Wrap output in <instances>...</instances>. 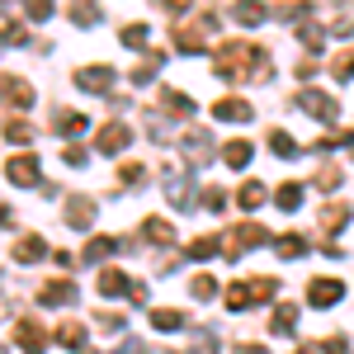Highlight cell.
Returning a JSON list of instances; mask_svg holds the SVG:
<instances>
[{
  "label": "cell",
  "mask_w": 354,
  "mask_h": 354,
  "mask_svg": "<svg viewBox=\"0 0 354 354\" xmlns=\"http://www.w3.org/2000/svg\"><path fill=\"white\" fill-rule=\"evenodd\" d=\"M265 62H270V53L255 48V43H227L218 53V62H213V71L222 81H270L274 71Z\"/></svg>",
  "instance_id": "obj_1"
},
{
  "label": "cell",
  "mask_w": 354,
  "mask_h": 354,
  "mask_svg": "<svg viewBox=\"0 0 354 354\" xmlns=\"http://www.w3.org/2000/svg\"><path fill=\"white\" fill-rule=\"evenodd\" d=\"M255 245H270V232H265L260 222H241V227H232V232L222 236V255H227V260H241L245 250H255Z\"/></svg>",
  "instance_id": "obj_2"
},
{
  "label": "cell",
  "mask_w": 354,
  "mask_h": 354,
  "mask_svg": "<svg viewBox=\"0 0 354 354\" xmlns=\"http://www.w3.org/2000/svg\"><path fill=\"white\" fill-rule=\"evenodd\" d=\"M133 147V128L128 123H104L100 133H95V151H104V156H118V151H128Z\"/></svg>",
  "instance_id": "obj_3"
},
{
  "label": "cell",
  "mask_w": 354,
  "mask_h": 354,
  "mask_svg": "<svg viewBox=\"0 0 354 354\" xmlns=\"http://www.w3.org/2000/svg\"><path fill=\"white\" fill-rule=\"evenodd\" d=\"M15 345H19L24 354H43L48 350V330H43V322L19 317V322H15Z\"/></svg>",
  "instance_id": "obj_4"
},
{
  "label": "cell",
  "mask_w": 354,
  "mask_h": 354,
  "mask_svg": "<svg viewBox=\"0 0 354 354\" xmlns=\"http://www.w3.org/2000/svg\"><path fill=\"white\" fill-rule=\"evenodd\" d=\"M340 298H345V283H340V279H312V283H307V302L322 307V312L335 307Z\"/></svg>",
  "instance_id": "obj_5"
},
{
  "label": "cell",
  "mask_w": 354,
  "mask_h": 354,
  "mask_svg": "<svg viewBox=\"0 0 354 354\" xmlns=\"http://www.w3.org/2000/svg\"><path fill=\"white\" fill-rule=\"evenodd\" d=\"M298 109L302 113H312V118H335V113H340V104H335V100H330V95H322V90H302L298 95Z\"/></svg>",
  "instance_id": "obj_6"
},
{
  "label": "cell",
  "mask_w": 354,
  "mask_h": 354,
  "mask_svg": "<svg viewBox=\"0 0 354 354\" xmlns=\"http://www.w3.org/2000/svg\"><path fill=\"white\" fill-rule=\"evenodd\" d=\"M38 302H43V307H71V302H76V283H71V279H53V283L38 288Z\"/></svg>",
  "instance_id": "obj_7"
},
{
  "label": "cell",
  "mask_w": 354,
  "mask_h": 354,
  "mask_svg": "<svg viewBox=\"0 0 354 354\" xmlns=\"http://www.w3.org/2000/svg\"><path fill=\"white\" fill-rule=\"evenodd\" d=\"M5 175L19 185V189H28V185H38V175H43V165H38V156H15V161L5 165Z\"/></svg>",
  "instance_id": "obj_8"
},
{
  "label": "cell",
  "mask_w": 354,
  "mask_h": 354,
  "mask_svg": "<svg viewBox=\"0 0 354 354\" xmlns=\"http://www.w3.org/2000/svg\"><path fill=\"white\" fill-rule=\"evenodd\" d=\"M62 218H66V227H90V222H95V198L71 194V198H66V208H62Z\"/></svg>",
  "instance_id": "obj_9"
},
{
  "label": "cell",
  "mask_w": 354,
  "mask_h": 354,
  "mask_svg": "<svg viewBox=\"0 0 354 354\" xmlns=\"http://www.w3.org/2000/svg\"><path fill=\"white\" fill-rule=\"evenodd\" d=\"M76 85L90 90V95H104V90H113V71L109 66H81L76 71Z\"/></svg>",
  "instance_id": "obj_10"
},
{
  "label": "cell",
  "mask_w": 354,
  "mask_h": 354,
  "mask_svg": "<svg viewBox=\"0 0 354 354\" xmlns=\"http://www.w3.org/2000/svg\"><path fill=\"white\" fill-rule=\"evenodd\" d=\"M213 118L218 123H250L255 118V104H245V100H218L213 104Z\"/></svg>",
  "instance_id": "obj_11"
},
{
  "label": "cell",
  "mask_w": 354,
  "mask_h": 354,
  "mask_svg": "<svg viewBox=\"0 0 354 354\" xmlns=\"http://www.w3.org/2000/svg\"><path fill=\"white\" fill-rule=\"evenodd\" d=\"M0 100H5V104L28 109V104H33V85H28V81H15V76H0Z\"/></svg>",
  "instance_id": "obj_12"
},
{
  "label": "cell",
  "mask_w": 354,
  "mask_h": 354,
  "mask_svg": "<svg viewBox=\"0 0 354 354\" xmlns=\"http://www.w3.org/2000/svg\"><path fill=\"white\" fill-rule=\"evenodd\" d=\"M118 250H123L118 236H90V245L81 250V260L85 265H100V260H109V255H118Z\"/></svg>",
  "instance_id": "obj_13"
},
{
  "label": "cell",
  "mask_w": 354,
  "mask_h": 354,
  "mask_svg": "<svg viewBox=\"0 0 354 354\" xmlns=\"http://www.w3.org/2000/svg\"><path fill=\"white\" fill-rule=\"evenodd\" d=\"M222 302H227V312H245V307H255V279H245V283H227Z\"/></svg>",
  "instance_id": "obj_14"
},
{
  "label": "cell",
  "mask_w": 354,
  "mask_h": 354,
  "mask_svg": "<svg viewBox=\"0 0 354 354\" xmlns=\"http://www.w3.org/2000/svg\"><path fill=\"white\" fill-rule=\"evenodd\" d=\"M161 109L170 113V118H194V100L185 95V90H175V85H165V90H161Z\"/></svg>",
  "instance_id": "obj_15"
},
{
  "label": "cell",
  "mask_w": 354,
  "mask_h": 354,
  "mask_svg": "<svg viewBox=\"0 0 354 354\" xmlns=\"http://www.w3.org/2000/svg\"><path fill=\"white\" fill-rule=\"evenodd\" d=\"M180 147H185V156H189L194 165L213 161V142H208V133H185V137H180Z\"/></svg>",
  "instance_id": "obj_16"
},
{
  "label": "cell",
  "mask_w": 354,
  "mask_h": 354,
  "mask_svg": "<svg viewBox=\"0 0 354 354\" xmlns=\"http://www.w3.org/2000/svg\"><path fill=\"white\" fill-rule=\"evenodd\" d=\"M298 302H279V307H274V322H270V330L274 335H298Z\"/></svg>",
  "instance_id": "obj_17"
},
{
  "label": "cell",
  "mask_w": 354,
  "mask_h": 354,
  "mask_svg": "<svg viewBox=\"0 0 354 354\" xmlns=\"http://www.w3.org/2000/svg\"><path fill=\"white\" fill-rule=\"evenodd\" d=\"M43 255H48V241L43 236H19L15 241V265H38Z\"/></svg>",
  "instance_id": "obj_18"
},
{
  "label": "cell",
  "mask_w": 354,
  "mask_h": 354,
  "mask_svg": "<svg viewBox=\"0 0 354 354\" xmlns=\"http://www.w3.org/2000/svg\"><path fill=\"white\" fill-rule=\"evenodd\" d=\"M95 288H100V298H118V293L133 288V279L123 270H100V283H95Z\"/></svg>",
  "instance_id": "obj_19"
},
{
  "label": "cell",
  "mask_w": 354,
  "mask_h": 354,
  "mask_svg": "<svg viewBox=\"0 0 354 354\" xmlns=\"http://www.w3.org/2000/svg\"><path fill=\"white\" fill-rule=\"evenodd\" d=\"M142 236H147L151 245H175V241H180L175 227H170L165 218H147V222H142Z\"/></svg>",
  "instance_id": "obj_20"
},
{
  "label": "cell",
  "mask_w": 354,
  "mask_h": 354,
  "mask_svg": "<svg viewBox=\"0 0 354 354\" xmlns=\"http://www.w3.org/2000/svg\"><path fill=\"white\" fill-rule=\"evenodd\" d=\"M151 326L170 335V330H185V326H189V317H185V312H175V307H156V312H151Z\"/></svg>",
  "instance_id": "obj_21"
},
{
  "label": "cell",
  "mask_w": 354,
  "mask_h": 354,
  "mask_svg": "<svg viewBox=\"0 0 354 354\" xmlns=\"http://www.w3.org/2000/svg\"><path fill=\"white\" fill-rule=\"evenodd\" d=\"M345 222H350V208H345V203H326V208H322V232H326V236L345 232Z\"/></svg>",
  "instance_id": "obj_22"
},
{
  "label": "cell",
  "mask_w": 354,
  "mask_h": 354,
  "mask_svg": "<svg viewBox=\"0 0 354 354\" xmlns=\"http://www.w3.org/2000/svg\"><path fill=\"white\" fill-rule=\"evenodd\" d=\"M57 345H66V350H85V326L81 322H62V326L53 330Z\"/></svg>",
  "instance_id": "obj_23"
},
{
  "label": "cell",
  "mask_w": 354,
  "mask_h": 354,
  "mask_svg": "<svg viewBox=\"0 0 354 354\" xmlns=\"http://www.w3.org/2000/svg\"><path fill=\"white\" fill-rule=\"evenodd\" d=\"M274 245H279L283 260H302V255H307V236H302V232H283Z\"/></svg>",
  "instance_id": "obj_24"
},
{
  "label": "cell",
  "mask_w": 354,
  "mask_h": 354,
  "mask_svg": "<svg viewBox=\"0 0 354 354\" xmlns=\"http://www.w3.org/2000/svg\"><path fill=\"white\" fill-rule=\"evenodd\" d=\"M232 15H236L245 28H255V24H265V15H270V10H265L260 0H236V10H232Z\"/></svg>",
  "instance_id": "obj_25"
},
{
  "label": "cell",
  "mask_w": 354,
  "mask_h": 354,
  "mask_svg": "<svg viewBox=\"0 0 354 354\" xmlns=\"http://www.w3.org/2000/svg\"><path fill=\"white\" fill-rule=\"evenodd\" d=\"M265 198H270V194H265V185H260V180H245V185H241V194H236V203H241L245 213H255V208H260Z\"/></svg>",
  "instance_id": "obj_26"
},
{
  "label": "cell",
  "mask_w": 354,
  "mask_h": 354,
  "mask_svg": "<svg viewBox=\"0 0 354 354\" xmlns=\"http://www.w3.org/2000/svg\"><path fill=\"white\" fill-rule=\"evenodd\" d=\"M161 66H165V57H161V53H147V57H142V62L133 66V81H137V85H147L151 76H156V71H161Z\"/></svg>",
  "instance_id": "obj_27"
},
{
  "label": "cell",
  "mask_w": 354,
  "mask_h": 354,
  "mask_svg": "<svg viewBox=\"0 0 354 354\" xmlns=\"http://www.w3.org/2000/svg\"><path fill=\"white\" fill-rule=\"evenodd\" d=\"M298 33H302V48H307V53H322V43H326V28H322V24L302 19V24H298Z\"/></svg>",
  "instance_id": "obj_28"
},
{
  "label": "cell",
  "mask_w": 354,
  "mask_h": 354,
  "mask_svg": "<svg viewBox=\"0 0 354 354\" xmlns=\"http://www.w3.org/2000/svg\"><path fill=\"white\" fill-rule=\"evenodd\" d=\"M274 203H279L283 213H293V208L302 203V185H293V180H288V185H279V189H274Z\"/></svg>",
  "instance_id": "obj_29"
},
{
  "label": "cell",
  "mask_w": 354,
  "mask_h": 354,
  "mask_svg": "<svg viewBox=\"0 0 354 354\" xmlns=\"http://www.w3.org/2000/svg\"><path fill=\"white\" fill-rule=\"evenodd\" d=\"M270 151H274V156H283V161H293V156H298V142L274 128V133H270Z\"/></svg>",
  "instance_id": "obj_30"
},
{
  "label": "cell",
  "mask_w": 354,
  "mask_h": 354,
  "mask_svg": "<svg viewBox=\"0 0 354 354\" xmlns=\"http://www.w3.org/2000/svg\"><path fill=\"white\" fill-rule=\"evenodd\" d=\"M222 161L232 165V170H241V165L250 161V142H227V147H222Z\"/></svg>",
  "instance_id": "obj_31"
},
{
  "label": "cell",
  "mask_w": 354,
  "mask_h": 354,
  "mask_svg": "<svg viewBox=\"0 0 354 354\" xmlns=\"http://www.w3.org/2000/svg\"><path fill=\"white\" fill-rule=\"evenodd\" d=\"M5 142H15V147L33 142V123H24V118H10V123H5Z\"/></svg>",
  "instance_id": "obj_32"
},
{
  "label": "cell",
  "mask_w": 354,
  "mask_h": 354,
  "mask_svg": "<svg viewBox=\"0 0 354 354\" xmlns=\"http://www.w3.org/2000/svg\"><path fill=\"white\" fill-rule=\"evenodd\" d=\"M165 194H170V203H180V208H189V198H194L185 175H180V180H165Z\"/></svg>",
  "instance_id": "obj_33"
},
{
  "label": "cell",
  "mask_w": 354,
  "mask_h": 354,
  "mask_svg": "<svg viewBox=\"0 0 354 354\" xmlns=\"http://www.w3.org/2000/svg\"><path fill=\"white\" fill-rule=\"evenodd\" d=\"M330 76H335V81H354V53L330 57Z\"/></svg>",
  "instance_id": "obj_34"
},
{
  "label": "cell",
  "mask_w": 354,
  "mask_h": 354,
  "mask_svg": "<svg viewBox=\"0 0 354 354\" xmlns=\"http://www.w3.org/2000/svg\"><path fill=\"white\" fill-rule=\"evenodd\" d=\"M218 250H222V241H218V236H198V241L189 245V255H194V260H213Z\"/></svg>",
  "instance_id": "obj_35"
},
{
  "label": "cell",
  "mask_w": 354,
  "mask_h": 354,
  "mask_svg": "<svg viewBox=\"0 0 354 354\" xmlns=\"http://www.w3.org/2000/svg\"><path fill=\"white\" fill-rule=\"evenodd\" d=\"M189 288H194V298H198V302H208V298H218V288H222V283H218V279H208V274H198Z\"/></svg>",
  "instance_id": "obj_36"
},
{
  "label": "cell",
  "mask_w": 354,
  "mask_h": 354,
  "mask_svg": "<svg viewBox=\"0 0 354 354\" xmlns=\"http://www.w3.org/2000/svg\"><path fill=\"white\" fill-rule=\"evenodd\" d=\"M53 123H57V133H85V118H81V113L57 109V118H53Z\"/></svg>",
  "instance_id": "obj_37"
},
{
  "label": "cell",
  "mask_w": 354,
  "mask_h": 354,
  "mask_svg": "<svg viewBox=\"0 0 354 354\" xmlns=\"http://www.w3.org/2000/svg\"><path fill=\"white\" fill-rule=\"evenodd\" d=\"M147 38H151V28H147V24H128V28H123V48H147Z\"/></svg>",
  "instance_id": "obj_38"
},
{
  "label": "cell",
  "mask_w": 354,
  "mask_h": 354,
  "mask_svg": "<svg viewBox=\"0 0 354 354\" xmlns=\"http://www.w3.org/2000/svg\"><path fill=\"white\" fill-rule=\"evenodd\" d=\"M340 180H345V175H340V165H326V170H317V189H340Z\"/></svg>",
  "instance_id": "obj_39"
},
{
  "label": "cell",
  "mask_w": 354,
  "mask_h": 354,
  "mask_svg": "<svg viewBox=\"0 0 354 354\" xmlns=\"http://www.w3.org/2000/svg\"><path fill=\"white\" fill-rule=\"evenodd\" d=\"M194 350H198V354H218V340H213V330H208V326H194Z\"/></svg>",
  "instance_id": "obj_40"
},
{
  "label": "cell",
  "mask_w": 354,
  "mask_h": 354,
  "mask_svg": "<svg viewBox=\"0 0 354 354\" xmlns=\"http://www.w3.org/2000/svg\"><path fill=\"white\" fill-rule=\"evenodd\" d=\"M118 180H123V185H128V189H133V185H142V180H147V165L128 161V165H123V170H118Z\"/></svg>",
  "instance_id": "obj_41"
},
{
  "label": "cell",
  "mask_w": 354,
  "mask_h": 354,
  "mask_svg": "<svg viewBox=\"0 0 354 354\" xmlns=\"http://www.w3.org/2000/svg\"><path fill=\"white\" fill-rule=\"evenodd\" d=\"M24 10H28V19H53V0H24Z\"/></svg>",
  "instance_id": "obj_42"
},
{
  "label": "cell",
  "mask_w": 354,
  "mask_h": 354,
  "mask_svg": "<svg viewBox=\"0 0 354 354\" xmlns=\"http://www.w3.org/2000/svg\"><path fill=\"white\" fill-rule=\"evenodd\" d=\"M95 322H100V330H109V335H123V326H128V322H123L118 312H100Z\"/></svg>",
  "instance_id": "obj_43"
},
{
  "label": "cell",
  "mask_w": 354,
  "mask_h": 354,
  "mask_svg": "<svg viewBox=\"0 0 354 354\" xmlns=\"http://www.w3.org/2000/svg\"><path fill=\"white\" fill-rule=\"evenodd\" d=\"M203 208H208V213H222V208H227V194L222 189H203Z\"/></svg>",
  "instance_id": "obj_44"
},
{
  "label": "cell",
  "mask_w": 354,
  "mask_h": 354,
  "mask_svg": "<svg viewBox=\"0 0 354 354\" xmlns=\"http://www.w3.org/2000/svg\"><path fill=\"white\" fill-rule=\"evenodd\" d=\"M62 161L66 165H85V147H62Z\"/></svg>",
  "instance_id": "obj_45"
},
{
  "label": "cell",
  "mask_w": 354,
  "mask_h": 354,
  "mask_svg": "<svg viewBox=\"0 0 354 354\" xmlns=\"http://www.w3.org/2000/svg\"><path fill=\"white\" fill-rule=\"evenodd\" d=\"M317 76V57H307V62H298V81H312Z\"/></svg>",
  "instance_id": "obj_46"
},
{
  "label": "cell",
  "mask_w": 354,
  "mask_h": 354,
  "mask_svg": "<svg viewBox=\"0 0 354 354\" xmlns=\"http://www.w3.org/2000/svg\"><path fill=\"white\" fill-rule=\"evenodd\" d=\"M128 298H133V302H137V307H142V302L151 298V288H147V283H133V288H128Z\"/></svg>",
  "instance_id": "obj_47"
},
{
  "label": "cell",
  "mask_w": 354,
  "mask_h": 354,
  "mask_svg": "<svg viewBox=\"0 0 354 354\" xmlns=\"http://www.w3.org/2000/svg\"><path fill=\"white\" fill-rule=\"evenodd\" d=\"M330 33H340V38H354V19H335Z\"/></svg>",
  "instance_id": "obj_48"
},
{
  "label": "cell",
  "mask_w": 354,
  "mask_h": 354,
  "mask_svg": "<svg viewBox=\"0 0 354 354\" xmlns=\"http://www.w3.org/2000/svg\"><path fill=\"white\" fill-rule=\"evenodd\" d=\"M156 5H165V10H170V15H185V10H189L194 0H156Z\"/></svg>",
  "instance_id": "obj_49"
},
{
  "label": "cell",
  "mask_w": 354,
  "mask_h": 354,
  "mask_svg": "<svg viewBox=\"0 0 354 354\" xmlns=\"http://www.w3.org/2000/svg\"><path fill=\"white\" fill-rule=\"evenodd\" d=\"M326 354H350V345H345L340 335H330V340H326Z\"/></svg>",
  "instance_id": "obj_50"
},
{
  "label": "cell",
  "mask_w": 354,
  "mask_h": 354,
  "mask_svg": "<svg viewBox=\"0 0 354 354\" xmlns=\"http://www.w3.org/2000/svg\"><path fill=\"white\" fill-rule=\"evenodd\" d=\"M10 222H15V208H10V203H0V227H10Z\"/></svg>",
  "instance_id": "obj_51"
},
{
  "label": "cell",
  "mask_w": 354,
  "mask_h": 354,
  "mask_svg": "<svg viewBox=\"0 0 354 354\" xmlns=\"http://www.w3.org/2000/svg\"><path fill=\"white\" fill-rule=\"evenodd\" d=\"M236 354H270L265 345H236Z\"/></svg>",
  "instance_id": "obj_52"
},
{
  "label": "cell",
  "mask_w": 354,
  "mask_h": 354,
  "mask_svg": "<svg viewBox=\"0 0 354 354\" xmlns=\"http://www.w3.org/2000/svg\"><path fill=\"white\" fill-rule=\"evenodd\" d=\"M298 354H312V350H298Z\"/></svg>",
  "instance_id": "obj_53"
},
{
  "label": "cell",
  "mask_w": 354,
  "mask_h": 354,
  "mask_svg": "<svg viewBox=\"0 0 354 354\" xmlns=\"http://www.w3.org/2000/svg\"><path fill=\"white\" fill-rule=\"evenodd\" d=\"M0 10H5V0H0Z\"/></svg>",
  "instance_id": "obj_54"
},
{
  "label": "cell",
  "mask_w": 354,
  "mask_h": 354,
  "mask_svg": "<svg viewBox=\"0 0 354 354\" xmlns=\"http://www.w3.org/2000/svg\"><path fill=\"white\" fill-rule=\"evenodd\" d=\"M0 354H5V345H0Z\"/></svg>",
  "instance_id": "obj_55"
},
{
  "label": "cell",
  "mask_w": 354,
  "mask_h": 354,
  "mask_svg": "<svg viewBox=\"0 0 354 354\" xmlns=\"http://www.w3.org/2000/svg\"><path fill=\"white\" fill-rule=\"evenodd\" d=\"M0 38H5V33H0Z\"/></svg>",
  "instance_id": "obj_56"
}]
</instances>
